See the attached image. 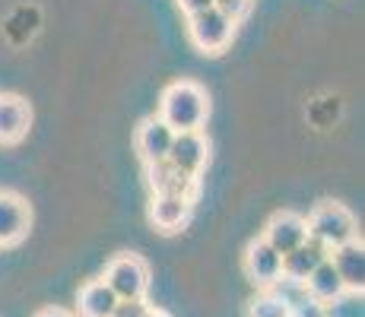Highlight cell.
Masks as SVG:
<instances>
[{"instance_id":"21","label":"cell","mask_w":365,"mask_h":317,"mask_svg":"<svg viewBox=\"0 0 365 317\" xmlns=\"http://www.w3.org/2000/svg\"><path fill=\"white\" fill-rule=\"evenodd\" d=\"M181 4V10L187 13V16H194V13H200V10H207V6H213L216 0H178Z\"/></svg>"},{"instance_id":"18","label":"cell","mask_w":365,"mask_h":317,"mask_svg":"<svg viewBox=\"0 0 365 317\" xmlns=\"http://www.w3.org/2000/svg\"><path fill=\"white\" fill-rule=\"evenodd\" d=\"M289 317H331V311H327V305H321V301H314L312 295H305L299 305L289 308Z\"/></svg>"},{"instance_id":"12","label":"cell","mask_w":365,"mask_h":317,"mask_svg":"<svg viewBox=\"0 0 365 317\" xmlns=\"http://www.w3.org/2000/svg\"><path fill=\"white\" fill-rule=\"evenodd\" d=\"M32 108L23 95H0V143L13 146L29 133Z\"/></svg>"},{"instance_id":"3","label":"cell","mask_w":365,"mask_h":317,"mask_svg":"<svg viewBox=\"0 0 365 317\" xmlns=\"http://www.w3.org/2000/svg\"><path fill=\"white\" fill-rule=\"evenodd\" d=\"M105 286L118 295V301H137L146 298L150 289V266L137 254H118L105 266Z\"/></svg>"},{"instance_id":"22","label":"cell","mask_w":365,"mask_h":317,"mask_svg":"<svg viewBox=\"0 0 365 317\" xmlns=\"http://www.w3.org/2000/svg\"><path fill=\"white\" fill-rule=\"evenodd\" d=\"M35 317H73V314H67L64 308H41Z\"/></svg>"},{"instance_id":"9","label":"cell","mask_w":365,"mask_h":317,"mask_svg":"<svg viewBox=\"0 0 365 317\" xmlns=\"http://www.w3.org/2000/svg\"><path fill=\"white\" fill-rule=\"evenodd\" d=\"M194 200L187 197H175V194H153L150 200V222L156 225L163 235H175L181 232L191 219Z\"/></svg>"},{"instance_id":"8","label":"cell","mask_w":365,"mask_h":317,"mask_svg":"<svg viewBox=\"0 0 365 317\" xmlns=\"http://www.w3.org/2000/svg\"><path fill=\"white\" fill-rule=\"evenodd\" d=\"M305 238H308L305 216L292 213V209H279V213H273L270 222H267V229H264V241L279 254H289L292 248H299Z\"/></svg>"},{"instance_id":"1","label":"cell","mask_w":365,"mask_h":317,"mask_svg":"<svg viewBox=\"0 0 365 317\" xmlns=\"http://www.w3.org/2000/svg\"><path fill=\"white\" fill-rule=\"evenodd\" d=\"M207 93L203 86H197L194 80H178L172 86H165L163 98H159V118L172 127L175 133L178 130H200L203 121H207Z\"/></svg>"},{"instance_id":"4","label":"cell","mask_w":365,"mask_h":317,"mask_svg":"<svg viewBox=\"0 0 365 317\" xmlns=\"http://www.w3.org/2000/svg\"><path fill=\"white\" fill-rule=\"evenodd\" d=\"M235 26L238 23H232L226 13H220L216 6H207V10L187 16V38L200 54H220L232 45Z\"/></svg>"},{"instance_id":"23","label":"cell","mask_w":365,"mask_h":317,"mask_svg":"<svg viewBox=\"0 0 365 317\" xmlns=\"http://www.w3.org/2000/svg\"><path fill=\"white\" fill-rule=\"evenodd\" d=\"M146 317H168L165 311H156V308H150V314H146Z\"/></svg>"},{"instance_id":"7","label":"cell","mask_w":365,"mask_h":317,"mask_svg":"<svg viewBox=\"0 0 365 317\" xmlns=\"http://www.w3.org/2000/svg\"><path fill=\"white\" fill-rule=\"evenodd\" d=\"M245 273H248V279L255 286L270 289L283 276V254L273 251L264 238H257V241H251L248 251H245Z\"/></svg>"},{"instance_id":"14","label":"cell","mask_w":365,"mask_h":317,"mask_svg":"<svg viewBox=\"0 0 365 317\" xmlns=\"http://www.w3.org/2000/svg\"><path fill=\"white\" fill-rule=\"evenodd\" d=\"M331 257V251L324 248L321 241L314 238H305L299 248H292L289 254H283V276L286 279H296V283H305L308 273L321 264V260Z\"/></svg>"},{"instance_id":"15","label":"cell","mask_w":365,"mask_h":317,"mask_svg":"<svg viewBox=\"0 0 365 317\" xmlns=\"http://www.w3.org/2000/svg\"><path fill=\"white\" fill-rule=\"evenodd\" d=\"M302 286H305V292L312 295L314 301H321V305H334V301H340L343 295H346V286H343L340 273L334 270L331 257L321 260V264L308 273V279Z\"/></svg>"},{"instance_id":"5","label":"cell","mask_w":365,"mask_h":317,"mask_svg":"<svg viewBox=\"0 0 365 317\" xmlns=\"http://www.w3.org/2000/svg\"><path fill=\"white\" fill-rule=\"evenodd\" d=\"M32 229V209L19 194L0 190V248L19 244Z\"/></svg>"},{"instance_id":"11","label":"cell","mask_w":365,"mask_h":317,"mask_svg":"<svg viewBox=\"0 0 365 317\" xmlns=\"http://www.w3.org/2000/svg\"><path fill=\"white\" fill-rule=\"evenodd\" d=\"M172 137H175V130L163 121V118H146V121L137 127V137H133V143H137V152H140V159H143V165L168 159Z\"/></svg>"},{"instance_id":"2","label":"cell","mask_w":365,"mask_h":317,"mask_svg":"<svg viewBox=\"0 0 365 317\" xmlns=\"http://www.w3.org/2000/svg\"><path fill=\"white\" fill-rule=\"evenodd\" d=\"M308 225V238H314V241H321L327 251L340 248V244L353 241V238H359V225H356V216L349 213L343 203H318V207L312 209V216L305 219Z\"/></svg>"},{"instance_id":"20","label":"cell","mask_w":365,"mask_h":317,"mask_svg":"<svg viewBox=\"0 0 365 317\" xmlns=\"http://www.w3.org/2000/svg\"><path fill=\"white\" fill-rule=\"evenodd\" d=\"M150 314V305H146V298H137V301H118L111 317H146Z\"/></svg>"},{"instance_id":"13","label":"cell","mask_w":365,"mask_h":317,"mask_svg":"<svg viewBox=\"0 0 365 317\" xmlns=\"http://www.w3.org/2000/svg\"><path fill=\"white\" fill-rule=\"evenodd\" d=\"M331 264H334V270L340 273L346 292H362L365 289V248H362L359 238H353V241L334 248Z\"/></svg>"},{"instance_id":"17","label":"cell","mask_w":365,"mask_h":317,"mask_svg":"<svg viewBox=\"0 0 365 317\" xmlns=\"http://www.w3.org/2000/svg\"><path fill=\"white\" fill-rule=\"evenodd\" d=\"M248 317H289V305H283L270 289H261V292L251 298Z\"/></svg>"},{"instance_id":"19","label":"cell","mask_w":365,"mask_h":317,"mask_svg":"<svg viewBox=\"0 0 365 317\" xmlns=\"http://www.w3.org/2000/svg\"><path fill=\"white\" fill-rule=\"evenodd\" d=\"M213 6H216L220 13H226V16L232 19V23H242L245 13L251 10V0H216Z\"/></svg>"},{"instance_id":"6","label":"cell","mask_w":365,"mask_h":317,"mask_svg":"<svg viewBox=\"0 0 365 317\" xmlns=\"http://www.w3.org/2000/svg\"><path fill=\"white\" fill-rule=\"evenodd\" d=\"M210 159V143L200 130H178L172 137V150H168V162L181 168L185 175L197 178Z\"/></svg>"},{"instance_id":"16","label":"cell","mask_w":365,"mask_h":317,"mask_svg":"<svg viewBox=\"0 0 365 317\" xmlns=\"http://www.w3.org/2000/svg\"><path fill=\"white\" fill-rule=\"evenodd\" d=\"M118 305V295L105 286V279H89L80 289V314L83 317H111Z\"/></svg>"},{"instance_id":"10","label":"cell","mask_w":365,"mask_h":317,"mask_svg":"<svg viewBox=\"0 0 365 317\" xmlns=\"http://www.w3.org/2000/svg\"><path fill=\"white\" fill-rule=\"evenodd\" d=\"M146 185H150L153 194H175V197H187V200L197 197V178L175 168L168 159L146 165Z\"/></svg>"}]
</instances>
